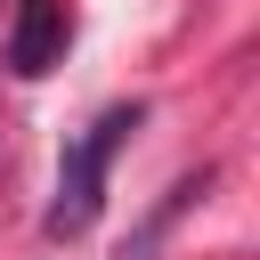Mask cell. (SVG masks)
<instances>
[{
    "label": "cell",
    "mask_w": 260,
    "mask_h": 260,
    "mask_svg": "<svg viewBox=\"0 0 260 260\" xmlns=\"http://www.w3.org/2000/svg\"><path fill=\"white\" fill-rule=\"evenodd\" d=\"M146 122V106H106L73 146H65V162H57V203H49V236H89V219L106 211V171H114V154L130 146V130Z\"/></svg>",
    "instance_id": "obj_1"
},
{
    "label": "cell",
    "mask_w": 260,
    "mask_h": 260,
    "mask_svg": "<svg viewBox=\"0 0 260 260\" xmlns=\"http://www.w3.org/2000/svg\"><path fill=\"white\" fill-rule=\"evenodd\" d=\"M65 49H73V16H65V0H16V16H8V73L41 81V73L65 65Z\"/></svg>",
    "instance_id": "obj_2"
},
{
    "label": "cell",
    "mask_w": 260,
    "mask_h": 260,
    "mask_svg": "<svg viewBox=\"0 0 260 260\" xmlns=\"http://www.w3.org/2000/svg\"><path fill=\"white\" fill-rule=\"evenodd\" d=\"M203 187H211V171H187V179H179V187H171V195H162V203H154V211L138 219V236L122 244V260H154V244L171 236V219H179L187 203H203Z\"/></svg>",
    "instance_id": "obj_3"
}]
</instances>
